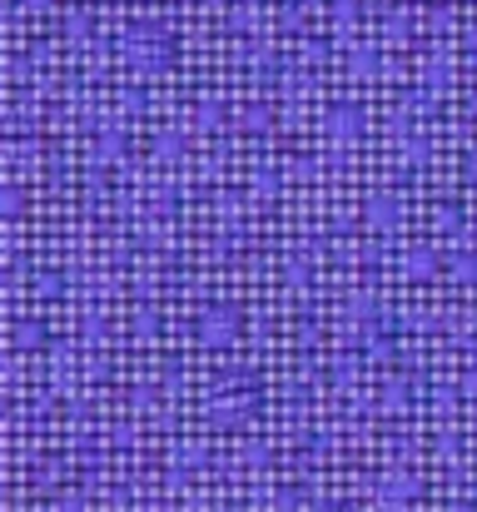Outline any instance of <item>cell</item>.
Wrapping results in <instances>:
<instances>
[{"label": "cell", "mask_w": 477, "mask_h": 512, "mask_svg": "<svg viewBox=\"0 0 477 512\" xmlns=\"http://www.w3.org/2000/svg\"><path fill=\"white\" fill-rule=\"evenodd\" d=\"M403 269H408V279L428 284V279H438V274L448 269V254H438L433 244H413V249L403 254Z\"/></svg>", "instance_id": "cell-4"}, {"label": "cell", "mask_w": 477, "mask_h": 512, "mask_svg": "<svg viewBox=\"0 0 477 512\" xmlns=\"http://www.w3.org/2000/svg\"><path fill=\"white\" fill-rule=\"evenodd\" d=\"M323 135H328L333 145H348V140L363 135V115H358L353 105H333V110L323 115Z\"/></svg>", "instance_id": "cell-5"}, {"label": "cell", "mask_w": 477, "mask_h": 512, "mask_svg": "<svg viewBox=\"0 0 477 512\" xmlns=\"http://www.w3.org/2000/svg\"><path fill=\"white\" fill-rule=\"evenodd\" d=\"M363 224L378 229V234H383V229H398V224H403V199H398L393 189H373V194L363 199Z\"/></svg>", "instance_id": "cell-3"}, {"label": "cell", "mask_w": 477, "mask_h": 512, "mask_svg": "<svg viewBox=\"0 0 477 512\" xmlns=\"http://www.w3.org/2000/svg\"><path fill=\"white\" fill-rule=\"evenodd\" d=\"M458 289H468V284H477V249L468 244V249H453L448 254V269H443Z\"/></svg>", "instance_id": "cell-6"}, {"label": "cell", "mask_w": 477, "mask_h": 512, "mask_svg": "<svg viewBox=\"0 0 477 512\" xmlns=\"http://www.w3.org/2000/svg\"><path fill=\"white\" fill-rule=\"evenodd\" d=\"M418 493H423V483H418L413 468H388V473L378 478V498H383L388 508H413Z\"/></svg>", "instance_id": "cell-2"}, {"label": "cell", "mask_w": 477, "mask_h": 512, "mask_svg": "<svg viewBox=\"0 0 477 512\" xmlns=\"http://www.w3.org/2000/svg\"><path fill=\"white\" fill-rule=\"evenodd\" d=\"M189 334H194L199 348H229V343H239V334H244V309L239 304H204L194 314Z\"/></svg>", "instance_id": "cell-1"}, {"label": "cell", "mask_w": 477, "mask_h": 512, "mask_svg": "<svg viewBox=\"0 0 477 512\" xmlns=\"http://www.w3.org/2000/svg\"><path fill=\"white\" fill-rule=\"evenodd\" d=\"M463 184H473L477 189V140L463 150Z\"/></svg>", "instance_id": "cell-7"}]
</instances>
